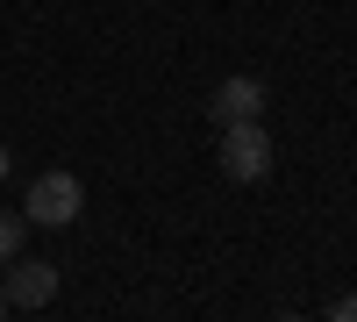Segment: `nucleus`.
<instances>
[{"mask_svg":"<svg viewBox=\"0 0 357 322\" xmlns=\"http://www.w3.org/2000/svg\"><path fill=\"white\" fill-rule=\"evenodd\" d=\"M215 165L229 172L236 186L264 180V172H272V129H264V122H229L222 143H215Z\"/></svg>","mask_w":357,"mask_h":322,"instance_id":"f257e3e1","label":"nucleus"},{"mask_svg":"<svg viewBox=\"0 0 357 322\" xmlns=\"http://www.w3.org/2000/svg\"><path fill=\"white\" fill-rule=\"evenodd\" d=\"M79 208H86V186L72 180V172H36V180H29V193H22V215L43 222V229L79 222Z\"/></svg>","mask_w":357,"mask_h":322,"instance_id":"f03ea898","label":"nucleus"},{"mask_svg":"<svg viewBox=\"0 0 357 322\" xmlns=\"http://www.w3.org/2000/svg\"><path fill=\"white\" fill-rule=\"evenodd\" d=\"M264 79H250V72H229L222 86H215V101H207V115H215V129H229V122H264Z\"/></svg>","mask_w":357,"mask_h":322,"instance_id":"7ed1b4c3","label":"nucleus"},{"mask_svg":"<svg viewBox=\"0 0 357 322\" xmlns=\"http://www.w3.org/2000/svg\"><path fill=\"white\" fill-rule=\"evenodd\" d=\"M8 279H0V286H8V308H29V315H36V308H50L57 301V265H50V258H8Z\"/></svg>","mask_w":357,"mask_h":322,"instance_id":"20e7f679","label":"nucleus"},{"mask_svg":"<svg viewBox=\"0 0 357 322\" xmlns=\"http://www.w3.org/2000/svg\"><path fill=\"white\" fill-rule=\"evenodd\" d=\"M22 229H29V215H8V208H0V265L22 251Z\"/></svg>","mask_w":357,"mask_h":322,"instance_id":"39448f33","label":"nucleus"},{"mask_svg":"<svg viewBox=\"0 0 357 322\" xmlns=\"http://www.w3.org/2000/svg\"><path fill=\"white\" fill-rule=\"evenodd\" d=\"M329 315H336V322H357V294H343V301H336Z\"/></svg>","mask_w":357,"mask_h":322,"instance_id":"423d86ee","label":"nucleus"},{"mask_svg":"<svg viewBox=\"0 0 357 322\" xmlns=\"http://www.w3.org/2000/svg\"><path fill=\"white\" fill-rule=\"evenodd\" d=\"M0 315H8V286H0Z\"/></svg>","mask_w":357,"mask_h":322,"instance_id":"0eeeda50","label":"nucleus"}]
</instances>
